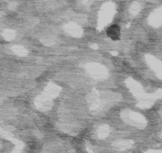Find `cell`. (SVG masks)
Listing matches in <instances>:
<instances>
[{"instance_id": "cell-1", "label": "cell", "mask_w": 162, "mask_h": 153, "mask_svg": "<svg viewBox=\"0 0 162 153\" xmlns=\"http://www.w3.org/2000/svg\"><path fill=\"white\" fill-rule=\"evenodd\" d=\"M107 35L112 39V40H117L120 37V28L117 25H112L107 30Z\"/></svg>"}]
</instances>
